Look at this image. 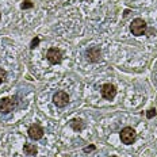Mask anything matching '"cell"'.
I'll use <instances>...</instances> for the list:
<instances>
[{"label": "cell", "instance_id": "obj_1", "mask_svg": "<svg viewBox=\"0 0 157 157\" xmlns=\"http://www.w3.org/2000/svg\"><path fill=\"white\" fill-rule=\"evenodd\" d=\"M130 31L136 37H141L146 33V22L141 18L133 19V22L130 23Z\"/></svg>", "mask_w": 157, "mask_h": 157}, {"label": "cell", "instance_id": "obj_2", "mask_svg": "<svg viewBox=\"0 0 157 157\" xmlns=\"http://www.w3.org/2000/svg\"><path fill=\"white\" fill-rule=\"evenodd\" d=\"M121 141L125 145H132V144L136 142V138H137V133L133 127L130 126H126L121 130Z\"/></svg>", "mask_w": 157, "mask_h": 157}, {"label": "cell", "instance_id": "obj_3", "mask_svg": "<svg viewBox=\"0 0 157 157\" xmlns=\"http://www.w3.org/2000/svg\"><path fill=\"white\" fill-rule=\"evenodd\" d=\"M16 107V100L14 98H2L0 99V113L10 114Z\"/></svg>", "mask_w": 157, "mask_h": 157}, {"label": "cell", "instance_id": "obj_4", "mask_svg": "<svg viewBox=\"0 0 157 157\" xmlns=\"http://www.w3.org/2000/svg\"><path fill=\"white\" fill-rule=\"evenodd\" d=\"M46 58H48V61L50 64H60L61 61H63V52H61V49H58V48H50L48 50V53H46Z\"/></svg>", "mask_w": 157, "mask_h": 157}, {"label": "cell", "instance_id": "obj_5", "mask_svg": "<svg viewBox=\"0 0 157 157\" xmlns=\"http://www.w3.org/2000/svg\"><path fill=\"white\" fill-rule=\"evenodd\" d=\"M53 103L60 109H64L69 103V96H68V94L65 91H57L53 95Z\"/></svg>", "mask_w": 157, "mask_h": 157}, {"label": "cell", "instance_id": "obj_6", "mask_svg": "<svg viewBox=\"0 0 157 157\" xmlns=\"http://www.w3.org/2000/svg\"><path fill=\"white\" fill-rule=\"evenodd\" d=\"M100 94H102L103 99L106 100H114V98L117 96V88L114 84H103L102 86V90H100Z\"/></svg>", "mask_w": 157, "mask_h": 157}, {"label": "cell", "instance_id": "obj_7", "mask_svg": "<svg viewBox=\"0 0 157 157\" xmlns=\"http://www.w3.org/2000/svg\"><path fill=\"white\" fill-rule=\"evenodd\" d=\"M102 57V52L99 46H91L86 50V58L88 63H98Z\"/></svg>", "mask_w": 157, "mask_h": 157}, {"label": "cell", "instance_id": "obj_8", "mask_svg": "<svg viewBox=\"0 0 157 157\" xmlns=\"http://www.w3.org/2000/svg\"><path fill=\"white\" fill-rule=\"evenodd\" d=\"M27 133H29V137H30L31 140H34V141H38V140H41L42 137H44V134H45L44 129H42V127L38 125V123H34V125H31L30 127H29Z\"/></svg>", "mask_w": 157, "mask_h": 157}, {"label": "cell", "instance_id": "obj_9", "mask_svg": "<svg viewBox=\"0 0 157 157\" xmlns=\"http://www.w3.org/2000/svg\"><path fill=\"white\" fill-rule=\"evenodd\" d=\"M69 126L75 132H81V130H84V127H86V123H84L83 119H72L69 122Z\"/></svg>", "mask_w": 157, "mask_h": 157}, {"label": "cell", "instance_id": "obj_10", "mask_svg": "<svg viewBox=\"0 0 157 157\" xmlns=\"http://www.w3.org/2000/svg\"><path fill=\"white\" fill-rule=\"evenodd\" d=\"M23 152L27 156H35V155H37V152H38V148L34 145V144H25Z\"/></svg>", "mask_w": 157, "mask_h": 157}, {"label": "cell", "instance_id": "obj_11", "mask_svg": "<svg viewBox=\"0 0 157 157\" xmlns=\"http://www.w3.org/2000/svg\"><path fill=\"white\" fill-rule=\"evenodd\" d=\"M34 7V4H33L31 0H23L21 4V8L22 10H29V8H33Z\"/></svg>", "mask_w": 157, "mask_h": 157}, {"label": "cell", "instance_id": "obj_12", "mask_svg": "<svg viewBox=\"0 0 157 157\" xmlns=\"http://www.w3.org/2000/svg\"><path fill=\"white\" fill-rule=\"evenodd\" d=\"M39 42H41V39H39V37L33 38V41H31V44H30V49H31V50H34V49L38 46V45H39Z\"/></svg>", "mask_w": 157, "mask_h": 157}, {"label": "cell", "instance_id": "obj_13", "mask_svg": "<svg viewBox=\"0 0 157 157\" xmlns=\"http://www.w3.org/2000/svg\"><path fill=\"white\" fill-rule=\"evenodd\" d=\"M156 114H157L156 109H150V110H148V113H146V118H148V119H152V118L156 117Z\"/></svg>", "mask_w": 157, "mask_h": 157}, {"label": "cell", "instance_id": "obj_14", "mask_svg": "<svg viewBox=\"0 0 157 157\" xmlns=\"http://www.w3.org/2000/svg\"><path fill=\"white\" fill-rule=\"evenodd\" d=\"M6 77H7V72L3 69V68H0V84L6 80Z\"/></svg>", "mask_w": 157, "mask_h": 157}, {"label": "cell", "instance_id": "obj_15", "mask_svg": "<svg viewBox=\"0 0 157 157\" xmlns=\"http://www.w3.org/2000/svg\"><path fill=\"white\" fill-rule=\"evenodd\" d=\"M95 149H96V148H95V145H90V146H86L83 150L86 153H88V152H92V150H95Z\"/></svg>", "mask_w": 157, "mask_h": 157}, {"label": "cell", "instance_id": "obj_16", "mask_svg": "<svg viewBox=\"0 0 157 157\" xmlns=\"http://www.w3.org/2000/svg\"><path fill=\"white\" fill-rule=\"evenodd\" d=\"M110 157H119V156H115V155H113V156H110Z\"/></svg>", "mask_w": 157, "mask_h": 157}, {"label": "cell", "instance_id": "obj_17", "mask_svg": "<svg viewBox=\"0 0 157 157\" xmlns=\"http://www.w3.org/2000/svg\"><path fill=\"white\" fill-rule=\"evenodd\" d=\"M0 21H2V12H0Z\"/></svg>", "mask_w": 157, "mask_h": 157}]
</instances>
